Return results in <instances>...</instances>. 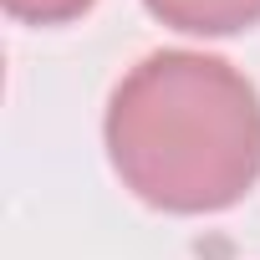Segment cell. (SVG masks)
<instances>
[{
    "label": "cell",
    "instance_id": "obj_1",
    "mask_svg": "<svg viewBox=\"0 0 260 260\" xmlns=\"http://www.w3.org/2000/svg\"><path fill=\"white\" fill-rule=\"evenodd\" d=\"M102 138L143 204L214 214L260 179V92L224 56L153 51L112 87Z\"/></svg>",
    "mask_w": 260,
    "mask_h": 260
},
{
    "label": "cell",
    "instance_id": "obj_2",
    "mask_svg": "<svg viewBox=\"0 0 260 260\" xmlns=\"http://www.w3.org/2000/svg\"><path fill=\"white\" fill-rule=\"evenodd\" d=\"M143 6L189 36H235L260 21V0H143Z\"/></svg>",
    "mask_w": 260,
    "mask_h": 260
},
{
    "label": "cell",
    "instance_id": "obj_3",
    "mask_svg": "<svg viewBox=\"0 0 260 260\" xmlns=\"http://www.w3.org/2000/svg\"><path fill=\"white\" fill-rule=\"evenodd\" d=\"M6 16L16 21H31V26H61V21H77L82 11H92V0H0Z\"/></svg>",
    "mask_w": 260,
    "mask_h": 260
}]
</instances>
